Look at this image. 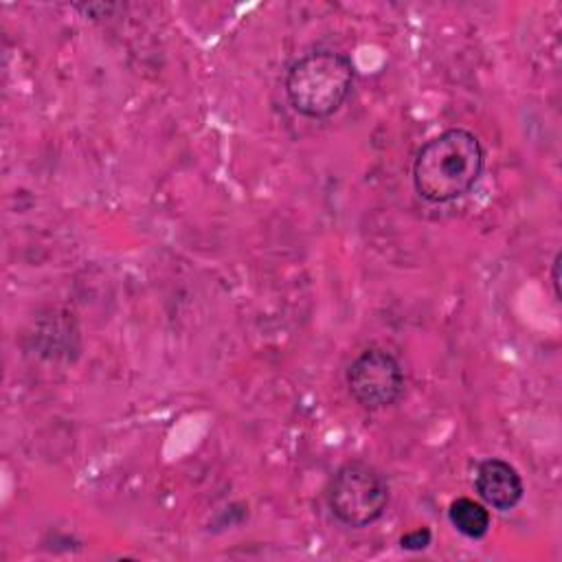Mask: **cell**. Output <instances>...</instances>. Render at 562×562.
<instances>
[{
    "label": "cell",
    "instance_id": "cell-1",
    "mask_svg": "<svg viewBox=\"0 0 562 562\" xmlns=\"http://www.w3.org/2000/svg\"><path fill=\"white\" fill-rule=\"evenodd\" d=\"M485 151L481 140L463 127H450L426 140L413 160L415 191L435 204L465 195L481 178Z\"/></svg>",
    "mask_w": 562,
    "mask_h": 562
},
{
    "label": "cell",
    "instance_id": "cell-2",
    "mask_svg": "<svg viewBox=\"0 0 562 562\" xmlns=\"http://www.w3.org/2000/svg\"><path fill=\"white\" fill-rule=\"evenodd\" d=\"M356 79L351 59L331 48L299 57L285 75V97L294 112L307 119H327L347 101Z\"/></svg>",
    "mask_w": 562,
    "mask_h": 562
},
{
    "label": "cell",
    "instance_id": "cell-3",
    "mask_svg": "<svg viewBox=\"0 0 562 562\" xmlns=\"http://www.w3.org/2000/svg\"><path fill=\"white\" fill-rule=\"evenodd\" d=\"M325 501L338 522L360 529L384 514L389 505V481L375 465L353 459L331 474L325 487Z\"/></svg>",
    "mask_w": 562,
    "mask_h": 562
},
{
    "label": "cell",
    "instance_id": "cell-4",
    "mask_svg": "<svg viewBox=\"0 0 562 562\" xmlns=\"http://www.w3.org/2000/svg\"><path fill=\"white\" fill-rule=\"evenodd\" d=\"M345 378L351 397L369 411L386 408L404 393V369L386 349H364L349 364Z\"/></svg>",
    "mask_w": 562,
    "mask_h": 562
},
{
    "label": "cell",
    "instance_id": "cell-5",
    "mask_svg": "<svg viewBox=\"0 0 562 562\" xmlns=\"http://www.w3.org/2000/svg\"><path fill=\"white\" fill-rule=\"evenodd\" d=\"M474 487L487 505L501 512L516 507L525 494V485L518 470L512 463L496 457L479 463Z\"/></svg>",
    "mask_w": 562,
    "mask_h": 562
},
{
    "label": "cell",
    "instance_id": "cell-6",
    "mask_svg": "<svg viewBox=\"0 0 562 562\" xmlns=\"http://www.w3.org/2000/svg\"><path fill=\"white\" fill-rule=\"evenodd\" d=\"M448 518L459 533H463L465 538H472V540H479L490 531V512L481 503H476L468 496L454 498L450 503Z\"/></svg>",
    "mask_w": 562,
    "mask_h": 562
},
{
    "label": "cell",
    "instance_id": "cell-7",
    "mask_svg": "<svg viewBox=\"0 0 562 562\" xmlns=\"http://www.w3.org/2000/svg\"><path fill=\"white\" fill-rule=\"evenodd\" d=\"M430 540H432L430 529L428 527H419V529H413V531L404 533L400 538V544L406 551H422V549H426L430 544Z\"/></svg>",
    "mask_w": 562,
    "mask_h": 562
},
{
    "label": "cell",
    "instance_id": "cell-8",
    "mask_svg": "<svg viewBox=\"0 0 562 562\" xmlns=\"http://www.w3.org/2000/svg\"><path fill=\"white\" fill-rule=\"evenodd\" d=\"M560 252L555 255V259H553V270H551V283H553V294H555V299L560 301Z\"/></svg>",
    "mask_w": 562,
    "mask_h": 562
}]
</instances>
